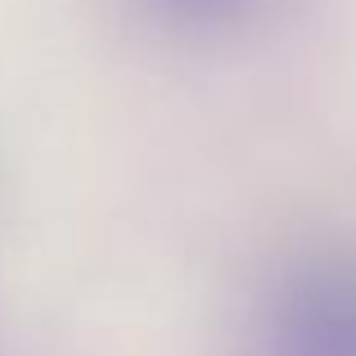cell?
I'll use <instances>...</instances> for the list:
<instances>
[{
    "instance_id": "obj_1",
    "label": "cell",
    "mask_w": 356,
    "mask_h": 356,
    "mask_svg": "<svg viewBox=\"0 0 356 356\" xmlns=\"http://www.w3.org/2000/svg\"><path fill=\"white\" fill-rule=\"evenodd\" d=\"M243 356H356V248H298L257 280Z\"/></svg>"
},
{
    "instance_id": "obj_2",
    "label": "cell",
    "mask_w": 356,
    "mask_h": 356,
    "mask_svg": "<svg viewBox=\"0 0 356 356\" xmlns=\"http://www.w3.org/2000/svg\"><path fill=\"white\" fill-rule=\"evenodd\" d=\"M149 23L181 36H221L261 14L266 0H136Z\"/></svg>"
}]
</instances>
